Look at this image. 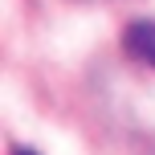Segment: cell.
Returning a JSON list of instances; mask_svg holds the SVG:
<instances>
[{
  "label": "cell",
  "instance_id": "6da1fadb",
  "mask_svg": "<svg viewBox=\"0 0 155 155\" xmlns=\"http://www.w3.org/2000/svg\"><path fill=\"white\" fill-rule=\"evenodd\" d=\"M123 49L139 61L155 65V21H131L123 29Z\"/></svg>",
  "mask_w": 155,
  "mask_h": 155
},
{
  "label": "cell",
  "instance_id": "7a4b0ae2",
  "mask_svg": "<svg viewBox=\"0 0 155 155\" xmlns=\"http://www.w3.org/2000/svg\"><path fill=\"white\" fill-rule=\"evenodd\" d=\"M12 155H37V151H12Z\"/></svg>",
  "mask_w": 155,
  "mask_h": 155
}]
</instances>
